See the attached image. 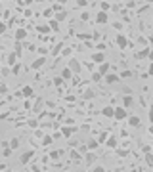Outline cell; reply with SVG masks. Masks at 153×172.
<instances>
[{
  "label": "cell",
  "instance_id": "6da1fadb",
  "mask_svg": "<svg viewBox=\"0 0 153 172\" xmlns=\"http://www.w3.org/2000/svg\"><path fill=\"white\" fill-rule=\"evenodd\" d=\"M128 117V111L124 107H113V119L115 121H124Z\"/></svg>",
  "mask_w": 153,
  "mask_h": 172
},
{
  "label": "cell",
  "instance_id": "7a4b0ae2",
  "mask_svg": "<svg viewBox=\"0 0 153 172\" xmlns=\"http://www.w3.org/2000/svg\"><path fill=\"white\" fill-rule=\"evenodd\" d=\"M96 159H98V155H96L94 151H86V153H84V163H86V166H92L96 163Z\"/></svg>",
  "mask_w": 153,
  "mask_h": 172
},
{
  "label": "cell",
  "instance_id": "3957f363",
  "mask_svg": "<svg viewBox=\"0 0 153 172\" xmlns=\"http://www.w3.org/2000/svg\"><path fill=\"white\" fill-rule=\"evenodd\" d=\"M115 42H117V46L121 48V50H124V48L128 46V40H126V36L123 35V33H119L117 35V38H115Z\"/></svg>",
  "mask_w": 153,
  "mask_h": 172
},
{
  "label": "cell",
  "instance_id": "277c9868",
  "mask_svg": "<svg viewBox=\"0 0 153 172\" xmlns=\"http://www.w3.org/2000/svg\"><path fill=\"white\" fill-rule=\"evenodd\" d=\"M33 157H35L33 151H25V153H21V157H19V163H21V165H29V163L33 161Z\"/></svg>",
  "mask_w": 153,
  "mask_h": 172
},
{
  "label": "cell",
  "instance_id": "5b68a950",
  "mask_svg": "<svg viewBox=\"0 0 153 172\" xmlns=\"http://www.w3.org/2000/svg\"><path fill=\"white\" fill-rule=\"evenodd\" d=\"M102 79H103V82H105V84H115V82H119V75H115V73H107V75L102 77Z\"/></svg>",
  "mask_w": 153,
  "mask_h": 172
},
{
  "label": "cell",
  "instance_id": "8992f818",
  "mask_svg": "<svg viewBox=\"0 0 153 172\" xmlns=\"http://www.w3.org/2000/svg\"><path fill=\"white\" fill-rule=\"evenodd\" d=\"M44 63H46V57L44 56H40V57H37V59L31 63V69H35V71H38V69H42L44 67Z\"/></svg>",
  "mask_w": 153,
  "mask_h": 172
},
{
  "label": "cell",
  "instance_id": "52a82bcc",
  "mask_svg": "<svg viewBox=\"0 0 153 172\" xmlns=\"http://www.w3.org/2000/svg\"><path fill=\"white\" fill-rule=\"evenodd\" d=\"M134 57H136V59H146V57H151V50H149V48L138 50V52H134Z\"/></svg>",
  "mask_w": 153,
  "mask_h": 172
},
{
  "label": "cell",
  "instance_id": "ba28073f",
  "mask_svg": "<svg viewBox=\"0 0 153 172\" xmlns=\"http://www.w3.org/2000/svg\"><path fill=\"white\" fill-rule=\"evenodd\" d=\"M92 63H103V61H105V54H103V52H94V54H92Z\"/></svg>",
  "mask_w": 153,
  "mask_h": 172
},
{
  "label": "cell",
  "instance_id": "9c48e42d",
  "mask_svg": "<svg viewBox=\"0 0 153 172\" xmlns=\"http://www.w3.org/2000/svg\"><path fill=\"white\" fill-rule=\"evenodd\" d=\"M107 21H109V17H107V12H98V14H96V23H100V25H105Z\"/></svg>",
  "mask_w": 153,
  "mask_h": 172
},
{
  "label": "cell",
  "instance_id": "30bf717a",
  "mask_svg": "<svg viewBox=\"0 0 153 172\" xmlns=\"http://www.w3.org/2000/svg\"><path fill=\"white\" fill-rule=\"evenodd\" d=\"M75 132H76V126H61V134L65 138H71Z\"/></svg>",
  "mask_w": 153,
  "mask_h": 172
},
{
  "label": "cell",
  "instance_id": "8fae6325",
  "mask_svg": "<svg viewBox=\"0 0 153 172\" xmlns=\"http://www.w3.org/2000/svg\"><path fill=\"white\" fill-rule=\"evenodd\" d=\"M69 69H71V73H80V61H76V59H71L69 61Z\"/></svg>",
  "mask_w": 153,
  "mask_h": 172
},
{
  "label": "cell",
  "instance_id": "7c38bea8",
  "mask_svg": "<svg viewBox=\"0 0 153 172\" xmlns=\"http://www.w3.org/2000/svg\"><path fill=\"white\" fill-rule=\"evenodd\" d=\"M67 15H69V14H67V10H59L58 12V14H56V21H58V23H61V21H65V19H67Z\"/></svg>",
  "mask_w": 153,
  "mask_h": 172
},
{
  "label": "cell",
  "instance_id": "4fadbf2b",
  "mask_svg": "<svg viewBox=\"0 0 153 172\" xmlns=\"http://www.w3.org/2000/svg\"><path fill=\"white\" fill-rule=\"evenodd\" d=\"M25 38H27V31L25 29H17V31H15V40L21 42V40H25Z\"/></svg>",
  "mask_w": 153,
  "mask_h": 172
},
{
  "label": "cell",
  "instance_id": "5bb4252c",
  "mask_svg": "<svg viewBox=\"0 0 153 172\" xmlns=\"http://www.w3.org/2000/svg\"><path fill=\"white\" fill-rule=\"evenodd\" d=\"M98 73L100 75H107V73H109V63H107V61H103V63H100V67H98Z\"/></svg>",
  "mask_w": 153,
  "mask_h": 172
},
{
  "label": "cell",
  "instance_id": "9a60e30c",
  "mask_svg": "<svg viewBox=\"0 0 153 172\" xmlns=\"http://www.w3.org/2000/svg\"><path fill=\"white\" fill-rule=\"evenodd\" d=\"M21 96H23V98H33V96H35V90L31 88V86H23Z\"/></svg>",
  "mask_w": 153,
  "mask_h": 172
},
{
  "label": "cell",
  "instance_id": "2e32d148",
  "mask_svg": "<svg viewBox=\"0 0 153 172\" xmlns=\"http://www.w3.org/2000/svg\"><path fill=\"white\" fill-rule=\"evenodd\" d=\"M71 77H73L71 69H69V67H63V69H61V77H59V79H61V80H69Z\"/></svg>",
  "mask_w": 153,
  "mask_h": 172
},
{
  "label": "cell",
  "instance_id": "e0dca14e",
  "mask_svg": "<svg viewBox=\"0 0 153 172\" xmlns=\"http://www.w3.org/2000/svg\"><path fill=\"white\" fill-rule=\"evenodd\" d=\"M132 103H134V100H132V96H123V105H121V107L128 109V107H130Z\"/></svg>",
  "mask_w": 153,
  "mask_h": 172
},
{
  "label": "cell",
  "instance_id": "ac0fdd59",
  "mask_svg": "<svg viewBox=\"0 0 153 172\" xmlns=\"http://www.w3.org/2000/svg\"><path fill=\"white\" fill-rule=\"evenodd\" d=\"M102 115H103V117H109V119H113V107H111V105H105V107L102 109Z\"/></svg>",
  "mask_w": 153,
  "mask_h": 172
},
{
  "label": "cell",
  "instance_id": "d6986e66",
  "mask_svg": "<svg viewBox=\"0 0 153 172\" xmlns=\"http://www.w3.org/2000/svg\"><path fill=\"white\" fill-rule=\"evenodd\" d=\"M117 145H119L117 138H113V136H109V138H107V147H109V149H117Z\"/></svg>",
  "mask_w": 153,
  "mask_h": 172
},
{
  "label": "cell",
  "instance_id": "ffe728a7",
  "mask_svg": "<svg viewBox=\"0 0 153 172\" xmlns=\"http://www.w3.org/2000/svg\"><path fill=\"white\" fill-rule=\"evenodd\" d=\"M140 122L142 121H140V117H136V115H132V117L128 119V124L130 126H140Z\"/></svg>",
  "mask_w": 153,
  "mask_h": 172
},
{
  "label": "cell",
  "instance_id": "44dd1931",
  "mask_svg": "<svg viewBox=\"0 0 153 172\" xmlns=\"http://www.w3.org/2000/svg\"><path fill=\"white\" fill-rule=\"evenodd\" d=\"M98 145H100V143L96 142V140H90V142L86 143V149H88V151H94V149H96V147H98Z\"/></svg>",
  "mask_w": 153,
  "mask_h": 172
},
{
  "label": "cell",
  "instance_id": "7402d4cb",
  "mask_svg": "<svg viewBox=\"0 0 153 172\" xmlns=\"http://www.w3.org/2000/svg\"><path fill=\"white\" fill-rule=\"evenodd\" d=\"M8 147H10V149H17V147H19V140H17V138L10 140V143H8Z\"/></svg>",
  "mask_w": 153,
  "mask_h": 172
},
{
  "label": "cell",
  "instance_id": "603a6c76",
  "mask_svg": "<svg viewBox=\"0 0 153 172\" xmlns=\"http://www.w3.org/2000/svg\"><path fill=\"white\" fill-rule=\"evenodd\" d=\"M52 142H54V138H52V136H42V145H50Z\"/></svg>",
  "mask_w": 153,
  "mask_h": 172
},
{
  "label": "cell",
  "instance_id": "cb8c5ba5",
  "mask_svg": "<svg viewBox=\"0 0 153 172\" xmlns=\"http://www.w3.org/2000/svg\"><path fill=\"white\" fill-rule=\"evenodd\" d=\"M92 80H94V82H102V75H100L98 71H94L92 73Z\"/></svg>",
  "mask_w": 153,
  "mask_h": 172
},
{
  "label": "cell",
  "instance_id": "d4e9b609",
  "mask_svg": "<svg viewBox=\"0 0 153 172\" xmlns=\"http://www.w3.org/2000/svg\"><path fill=\"white\" fill-rule=\"evenodd\" d=\"M146 165L147 166H153V155L151 153H146Z\"/></svg>",
  "mask_w": 153,
  "mask_h": 172
},
{
  "label": "cell",
  "instance_id": "484cf974",
  "mask_svg": "<svg viewBox=\"0 0 153 172\" xmlns=\"http://www.w3.org/2000/svg\"><path fill=\"white\" fill-rule=\"evenodd\" d=\"M14 63H15V54L12 52V54L8 56V65H14Z\"/></svg>",
  "mask_w": 153,
  "mask_h": 172
},
{
  "label": "cell",
  "instance_id": "4316f807",
  "mask_svg": "<svg viewBox=\"0 0 153 172\" xmlns=\"http://www.w3.org/2000/svg\"><path fill=\"white\" fill-rule=\"evenodd\" d=\"M69 157H71V159H75V161H79V159H80V153H79V151H71Z\"/></svg>",
  "mask_w": 153,
  "mask_h": 172
},
{
  "label": "cell",
  "instance_id": "83f0119b",
  "mask_svg": "<svg viewBox=\"0 0 153 172\" xmlns=\"http://www.w3.org/2000/svg\"><path fill=\"white\" fill-rule=\"evenodd\" d=\"M84 98H86V100L94 98V90H86V92H84Z\"/></svg>",
  "mask_w": 153,
  "mask_h": 172
},
{
  "label": "cell",
  "instance_id": "f1b7e54d",
  "mask_svg": "<svg viewBox=\"0 0 153 172\" xmlns=\"http://www.w3.org/2000/svg\"><path fill=\"white\" fill-rule=\"evenodd\" d=\"M29 126H31V128H37V126H38V121H37V119H31V121H29Z\"/></svg>",
  "mask_w": 153,
  "mask_h": 172
},
{
  "label": "cell",
  "instance_id": "f546056e",
  "mask_svg": "<svg viewBox=\"0 0 153 172\" xmlns=\"http://www.w3.org/2000/svg\"><path fill=\"white\" fill-rule=\"evenodd\" d=\"M2 155H4V157H10V155H12V149H10V147H4Z\"/></svg>",
  "mask_w": 153,
  "mask_h": 172
},
{
  "label": "cell",
  "instance_id": "4dcf8cb0",
  "mask_svg": "<svg viewBox=\"0 0 153 172\" xmlns=\"http://www.w3.org/2000/svg\"><path fill=\"white\" fill-rule=\"evenodd\" d=\"M6 29H8V25L0 21V35H4V33H6Z\"/></svg>",
  "mask_w": 153,
  "mask_h": 172
},
{
  "label": "cell",
  "instance_id": "1f68e13d",
  "mask_svg": "<svg viewBox=\"0 0 153 172\" xmlns=\"http://www.w3.org/2000/svg\"><path fill=\"white\" fill-rule=\"evenodd\" d=\"M88 4V0H76V6H80V8H84Z\"/></svg>",
  "mask_w": 153,
  "mask_h": 172
},
{
  "label": "cell",
  "instance_id": "d6a6232c",
  "mask_svg": "<svg viewBox=\"0 0 153 172\" xmlns=\"http://www.w3.org/2000/svg\"><path fill=\"white\" fill-rule=\"evenodd\" d=\"M121 77H123V79H130L132 73H130V71H123V75H121Z\"/></svg>",
  "mask_w": 153,
  "mask_h": 172
},
{
  "label": "cell",
  "instance_id": "836d02e7",
  "mask_svg": "<svg viewBox=\"0 0 153 172\" xmlns=\"http://www.w3.org/2000/svg\"><path fill=\"white\" fill-rule=\"evenodd\" d=\"M107 10H109V4H107V2H102V10H100V12H107Z\"/></svg>",
  "mask_w": 153,
  "mask_h": 172
},
{
  "label": "cell",
  "instance_id": "e575fe53",
  "mask_svg": "<svg viewBox=\"0 0 153 172\" xmlns=\"http://www.w3.org/2000/svg\"><path fill=\"white\" fill-rule=\"evenodd\" d=\"M40 107H42V100H37V103H35V111H38Z\"/></svg>",
  "mask_w": 153,
  "mask_h": 172
},
{
  "label": "cell",
  "instance_id": "d590c367",
  "mask_svg": "<svg viewBox=\"0 0 153 172\" xmlns=\"http://www.w3.org/2000/svg\"><path fill=\"white\" fill-rule=\"evenodd\" d=\"M50 27H52V29H58V27H59V23L56 21V19H52V21H50Z\"/></svg>",
  "mask_w": 153,
  "mask_h": 172
},
{
  "label": "cell",
  "instance_id": "8d00e7d4",
  "mask_svg": "<svg viewBox=\"0 0 153 172\" xmlns=\"http://www.w3.org/2000/svg\"><path fill=\"white\" fill-rule=\"evenodd\" d=\"M92 172H105V168H103V166H94Z\"/></svg>",
  "mask_w": 153,
  "mask_h": 172
},
{
  "label": "cell",
  "instance_id": "74e56055",
  "mask_svg": "<svg viewBox=\"0 0 153 172\" xmlns=\"http://www.w3.org/2000/svg\"><path fill=\"white\" fill-rule=\"evenodd\" d=\"M88 17H90V15H88V14H86V12H84V14H82V15H80V19H82V21H88Z\"/></svg>",
  "mask_w": 153,
  "mask_h": 172
},
{
  "label": "cell",
  "instance_id": "f35d334b",
  "mask_svg": "<svg viewBox=\"0 0 153 172\" xmlns=\"http://www.w3.org/2000/svg\"><path fill=\"white\" fill-rule=\"evenodd\" d=\"M52 12H54V10H44V17H50Z\"/></svg>",
  "mask_w": 153,
  "mask_h": 172
},
{
  "label": "cell",
  "instance_id": "ab89813d",
  "mask_svg": "<svg viewBox=\"0 0 153 172\" xmlns=\"http://www.w3.org/2000/svg\"><path fill=\"white\" fill-rule=\"evenodd\" d=\"M119 155H121V157H124V155H128V151L126 149H119Z\"/></svg>",
  "mask_w": 153,
  "mask_h": 172
},
{
  "label": "cell",
  "instance_id": "60d3db41",
  "mask_svg": "<svg viewBox=\"0 0 153 172\" xmlns=\"http://www.w3.org/2000/svg\"><path fill=\"white\" fill-rule=\"evenodd\" d=\"M4 172H14V170H10V168H6V170H4Z\"/></svg>",
  "mask_w": 153,
  "mask_h": 172
},
{
  "label": "cell",
  "instance_id": "b9f144b4",
  "mask_svg": "<svg viewBox=\"0 0 153 172\" xmlns=\"http://www.w3.org/2000/svg\"><path fill=\"white\" fill-rule=\"evenodd\" d=\"M146 2H153V0H146Z\"/></svg>",
  "mask_w": 153,
  "mask_h": 172
},
{
  "label": "cell",
  "instance_id": "7bdbcfd3",
  "mask_svg": "<svg viewBox=\"0 0 153 172\" xmlns=\"http://www.w3.org/2000/svg\"><path fill=\"white\" fill-rule=\"evenodd\" d=\"M0 117H4V115H2V113H0Z\"/></svg>",
  "mask_w": 153,
  "mask_h": 172
}]
</instances>
